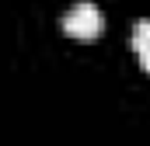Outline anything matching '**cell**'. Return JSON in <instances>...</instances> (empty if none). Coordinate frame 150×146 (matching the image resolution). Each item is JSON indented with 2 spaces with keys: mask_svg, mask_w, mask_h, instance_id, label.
Returning a JSON list of instances; mask_svg holds the SVG:
<instances>
[{
  "mask_svg": "<svg viewBox=\"0 0 150 146\" xmlns=\"http://www.w3.org/2000/svg\"><path fill=\"white\" fill-rule=\"evenodd\" d=\"M133 49H136L140 63L150 70V18H143V21L133 25Z\"/></svg>",
  "mask_w": 150,
  "mask_h": 146,
  "instance_id": "obj_2",
  "label": "cell"
},
{
  "mask_svg": "<svg viewBox=\"0 0 150 146\" xmlns=\"http://www.w3.org/2000/svg\"><path fill=\"white\" fill-rule=\"evenodd\" d=\"M105 28V18H101V7L94 0H77L74 7L63 14V32L77 38H94Z\"/></svg>",
  "mask_w": 150,
  "mask_h": 146,
  "instance_id": "obj_1",
  "label": "cell"
}]
</instances>
